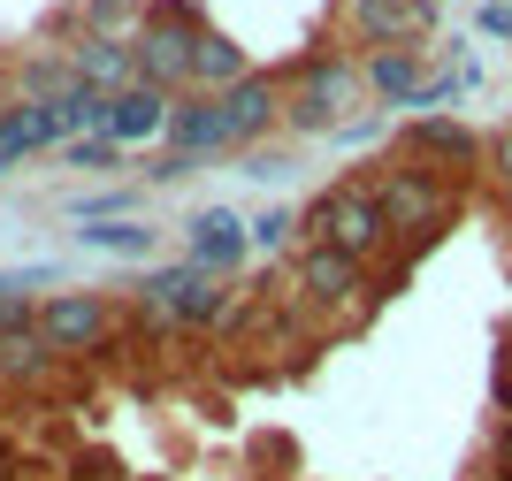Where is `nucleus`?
<instances>
[{
	"instance_id": "4",
	"label": "nucleus",
	"mask_w": 512,
	"mask_h": 481,
	"mask_svg": "<svg viewBox=\"0 0 512 481\" xmlns=\"http://www.w3.org/2000/svg\"><path fill=\"white\" fill-rule=\"evenodd\" d=\"M299 222H306V237H314V245H337V252H352V260H375V252L390 245L383 199H375V184H367V176H352V184H329L314 207L299 214Z\"/></svg>"
},
{
	"instance_id": "9",
	"label": "nucleus",
	"mask_w": 512,
	"mask_h": 481,
	"mask_svg": "<svg viewBox=\"0 0 512 481\" xmlns=\"http://www.w3.org/2000/svg\"><path fill=\"white\" fill-rule=\"evenodd\" d=\"M214 107H222V138H230V153H253L268 130H283V77H245L230 84V92H214Z\"/></svg>"
},
{
	"instance_id": "2",
	"label": "nucleus",
	"mask_w": 512,
	"mask_h": 481,
	"mask_svg": "<svg viewBox=\"0 0 512 481\" xmlns=\"http://www.w3.org/2000/svg\"><path fill=\"white\" fill-rule=\"evenodd\" d=\"M199 39H207V16H199L192 0H153L146 31L130 39V54H138V84L169 92V100H192V54H199Z\"/></svg>"
},
{
	"instance_id": "14",
	"label": "nucleus",
	"mask_w": 512,
	"mask_h": 481,
	"mask_svg": "<svg viewBox=\"0 0 512 481\" xmlns=\"http://www.w3.org/2000/svg\"><path fill=\"white\" fill-rule=\"evenodd\" d=\"M245 245H253V222H237L230 207H207L192 222V268H207V275H230L245 260Z\"/></svg>"
},
{
	"instance_id": "8",
	"label": "nucleus",
	"mask_w": 512,
	"mask_h": 481,
	"mask_svg": "<svg viewBox=\"0 0 512 481\" xmlns=\"http://www.w3.org/2000/svg\"><path fill=\"white\" fill-rule=\"evenodd\" d=\"M436 31V0H344V39L360 54L383 46H421Z\"/></svg>"
},
{
	"instance_id": "5",
	"label": "nucleus",
	"mask_w": 512,
	"mask_h": 481,
	"mask_svg": "<svg viewBox=\"0 0 512 481\" xmlns=\"http://www.w3.org/2000/svg\"><path fill=\"white\" fill-rule=\"evenodd\" d=\"M367 184H375V199H383L390 237H436V230L451 222V207H459L451 176H436V168H413V161H398V168L383 161Z\"/></svg>"
},
{
	"instance_id": "21",
	"label": "nucleus",
	"mask_w": 512,
	"mask_h": 481,
	"mask_svg": "<svg viewBox=\"0 0 512 481\" xmlns=\"http://www.w3.org/2000/svg\"><path fill=\"white\" fill-rule=\"evenodd\" d=\"M115 138H69V168H115Z\"/></svg>"
},
{
	"instance_id": "11",
	"label": "nucleus",
	"mask_w": 512,
	"mask_h": 481,
	"mask_svg": "<svg viewBox=\"0 0 512 481\" xmlns=\"http://www.w3.org/2000/svg\"><path fill=\"white\" fill-rule=\"evenodd\" d=\"M62 54H69V69H77V84L100 92V100H123L130 84H138V54H130V39H92V31H77Z\"/></svg>"
},
{
	"instance_id": "7",
	"label": "nucleus",
	"mask_w": 512,
	"mask_h": 481,
	"mask_svg": "<svg viewBox=\"0 0 512 481\" xmlns=\"http://www.w3.org/2000/svg\"><path fill=\"white\" fill-rule=\"evenodd\" d=\"M39 336L54 359H77V352H107L115 344V306L100 291H54L39 306Z\"/></svg>"
},
{
	"instance_id": "12",
	"label": "nucleus",
	"mask_w": 512,
	"mask_h": 481,
	"mask_svg": "<svg viewBox=\"0 0 512 481\" xmlns=\"http://www.w3.org/2000/svg\"><path fill=\"white\" fill-rule=\"evenodd\" d=\"M169 115H176L169 92H153V84H130L123 100H107V138H115V146H146V138H169Z\"/></svg>"
},
{
	"instance_id": "10",
	"label": "nucleus",
	"mask_w": 512,
	"mask_h": 481,
	"mask_svg": "<svg viewBox=\"0 0 512 481\" xmlns=\"http://www.w3.org/2000/svg\"><path fill=\"white\" fill-rule=\"evenodd\" d=\"M406 161L413 168H474V161H490V146L474 138L467 123H451V115H413L406 123Z\"/></svg>"
},
{
	"instance_id": "13",
	"label": "nucleus",
	"mask_w": 512,
	"mask_h": 481,
	"mask_svg": "<svg viewBox=\"0 0 512 481\" xmlns=\"http://www.w3.org/2000/svg\"><path fill=\"white\" fill-rule=\"evenodd\" d=\"M360 69H367V92H375V100H390V107H413V100H421V84H428V54H421V46H383V54H360Z\"/></svg>"
},
{
	"instance_id": "15",
	"label": "nucleus",
	"mask_w": 512,
	"mask_h": 481,
	"mask_svg": "<svg viewBox=\"0 0 512 481\" xmlns=\"http://www.w3.org/2000/svg\"><path fill=\"white\" fill-rule=\"evenodd\" d=\"M54 138H69L62 130V115H54V107H8V115H0V168H16L23 153H39V146H54Z\"/></svg>"
},
{
	"instance_id": "20",
	"label": "nucleus",
	"mask_w": 512,
	"mask_h": 481,
	"mask_svg": "<svg viewBox=\"0 0 512 481\" xmlns=\"http://www.w3.org/2000/svg\"><path fill=\"white\" fill-rule=\"evenodd\" d=\"M291 230H306V222H299L291 207H268V214L253 222V245H268V252H276V245H291Z\"/></svg>"
},
{
	"instance_id": "18",
	"label": "nucleus",
	"mask_w": 512,
	"mask_h": 481,
	"mask_svg": "<svg viewBox=\"0 0 512 481\" xmlns=\"http://www.w3.org/2000/svg\"><path fill=\"white\" fill-rule=\"evenodd\" d=\"M153 16V0H85V31L92 39H138Z\"/></svg>"
},
{
	"instance_id": "6",
	"label": "nucleus",
	"mask_w": 512,
	"mask_h": 481,
	"mask_svg": "<svg viewBox=\"0 0 512 481\" xmlns=\"http://www.w3.org/2000/svg\"><path fill=\"white\" fill-rule=\"evenodd\" d=\"M138 306H146L153 321H184V329H222V321L237 314V291L222 283V275H207V268H161V275H146L138 283Z\"/></svg>"
},
{
	"instance_id": "24",
	"label": "nucleus",
	"mask_w": 512,
	"mask_h": 481,
	"mask_svg": "<svg viewBox=\"0 0 512 481\" xmlns=\"http://www.w3.org/2000/svg\"><path fill=\"white\" fill-rule=\"evenodd\" d=\"M283 168H291V161H283V153H245V176H260V184H276V176H283Z\"/></svg>"
},
{
	"instance_id": "16",
	"label": "nucleus",
	"mask_w": 512,
	"mask_h": 481,
	"mask_svg": "<svg viewBox=\"0 0 512 481\" xmlns=\"http://www.w3.org/2000/svg\"><path fill=\"white\" fill-rule=\"evenodd\" d=\"M245 77H253L245 46L222 39V31L207 23V39H199V54H192V92H230V84H245Z\"/></svg>"
},
{
	"instance_id": "3",
	"label": "nucleus",
	"mask_w": 512,
	"mask_h": 481,
	"mask_svg": "<svg viewBox=\"0 0 512 481\" xmlns=\"http://www.w3.org/2000/svg\"><path fill=\"white\" fill-rule=\"evenodd\" d=\"M291 291H299V306L321 314V321H360L367 306H375L367 260H352V252H337V245H314V237L291 252Z\"/></svg>"
},
{
	"instance_id": "19",
	"label": "nucleus",
	"mask_w": 512,
	"mask_h": 481,
	"mask_svg": "<svg viewBox=\"0 0 512 481\" xmlns=\"http://www.w3.org/2000/svg\"><path fill=\"white\" fill-rule=\"evenodd\" d=\"M77 245H92V252H123V260H146L153 252V230L146 222H77Z\"/></svg>"
},
{
	"instance_id": "26",
	"label": "nucleus",
	"mask_w": 512,
	"mask_h": 481,
	"mask_svg": "<svg viewBox=\"0 0 512 481\" xmlns=\"http://www.w3.org/2000/svg\"><path fill=\"white\" fill-rule=\"evenodd\" d=\"M8 107H16V100H8V92H0V115H8Z\"/></svg>"
},
{
	"instance_id": "23",
	"label": "nucleus",
	"mask_w": 512,
	"mask_h": 481,
	"mask_svg": "<svg viewBox=\"0 0 512 481\" xmlns=\"http://www.w3.org/2000/svg\"><path fill=\"white\" fill-rule=\"evenodd\" d=\"M490 176L512 191V130H497V138H490Z\"/></svg>"
},
{
	"instance_id": "1",
	"label": "nucleus",
	"mask_w": 512,
	"mask_h": 481,
	"mask_svg": "<svg viewBox=\"0 0 512 481\" xmlns=\"http://www.w3.org/2000/svg\"><path fill=\"white\" fill-rule=\"evenodd\" d=\"M367 69L352 54H306L291 77H283V130L291 138H344V130L367 115Z\"/></svg>"
},
{
	"instance_id": "22",
	"label": "nucleus",
	"mask_w": 512,
	"mask_h": 481,
	"mask_svg": "<svg viewBox=\"0 0 512 481\" xmlns=\"http://www.w3.org/2000/svg\"><path fill=\"white\" fill-rule=\"evenodd\" d=\"M23 329H39V306H31V298H0V344L23 336Z\"/></svg>"
},
{
	"instance_id": "17",
	"label": "nucleus",
	"mask_w": 512,
	"mask_h": 481,
	"mask_svg": "<svg viewBox=\"0 0 512 481\" xmlns=\"http://www.w3.org/2000/svg\"><path fill=\"white\" fill-rule=\"evenodd\" d=\"M54 367H62V359L46 352L39 329H23V336H8V344H0V382H46Z\"/></svg>"
},
{
	"instance_id": "25",
	"label": "nucleus",
	"mask_w": 512,
	"mask_h": 481,
	"mask_svg": "<svg viewBox=\"0 0 512 481\" xmlns=\"http://www.w3.org/2000/svg\"><path fill=\"white\" fill-rule=\"evenodd\" d=\"M490 459H497V481H512V420L497 428V451H490Z\"/></svg>"
}]
</instances>
